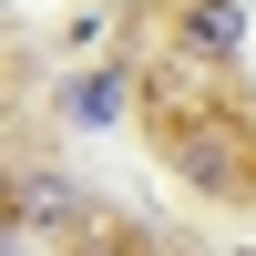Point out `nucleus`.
I'll list each match as a JSON object with an SVG mask.
<instances>
[{
  "instance_id": "obj_1",
  "label": "nucleus",
  "mask_w": 256,
  "mask_h": 256,
  "mask_svg": "<svg viewBox=\"0 0 256 256\" xmlns=\"http://www.w3.org/2000/svg\"><path fill=\"white\" fill-rule=\"evenodd\" d=\"M184 31L205 41V52H236V0H195V20Z\"/></svg>"
},
{
  "instance_id": "obj_2",
  "label": "nucleus",
  "mask_w": 256,
  "mask_h": 256,
  "mask_svg": "<svg viewBox=\"0 0 256 256\" xmlns=\"http://www.w3.org/2000/svg\"><path fill=\"white\" fill-rule=\"evenodd\" d=\"M72 113H82V123H113V113H123V92H113V82H82V92H72Z\"/></svg>"
}]
</instances>
